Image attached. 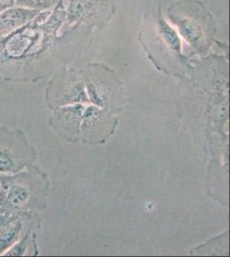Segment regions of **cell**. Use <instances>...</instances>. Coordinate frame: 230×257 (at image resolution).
Wrapping results in <instances>:
<instances>
[{
	"label": "cell",
	"instance_id": "5b68a950",
	"mask_svg": "<svg viewBox=\"0 0 230 257\" xmlns=\"http://www.w3.org/2000/svg\"><path fill=\"white\" fill-rule=\"evenodd\" d=\"M31 155L24 132L0 126V173L11 175L26 169Z\"/></svg>",
	"mask_w": 230,
	"mask_h": 257
},
{
	"label": "cell",
	"instance_id": "3957f363",
	"mask_svg": "<svg viewBox=\"0 0 230 257\" xmlns=\"http://www.w3.org/2000/svg\"><path fill=\"white\" fill-rule=\"evenodd\" d=\"M167 20L193 54L208 55L216 43V19L198 0H175L167 8Z\"/></svg>",
	"mask_w": 230,
	"mask_h": 257
},
{
	"label": "cell",
	"instance_id": "8fae6325",
	"mask_svg": "<svg viewBox=\"0 0 230 257\" xmlns=\"http://www.w3.org/2000/svg\"><path fill=\"white\" fill-rule=\"evenodd\" d=\"M67 1L68 0H62V2H63V4L66 3Z\"/></svg>",
	"mask_w": 230,
	"mask_h": 257
},
{
	"label": "cell",
	"instance_id": "8992f818",
	"mask_svg": "<svg viewBox=\"0 0 230 257\" xmlns=\"http://www.w3.org/2000/svg\"><path fill=\"white\" fill-rule=\"evenodd\" d=\"M30 171L3 177L0 181V208L10 214H20L29 208L32 198Z\"/></svg>",
	"mask_w": 230,
	"mask_h": 257
},
{
	"label": "cell",
	"instance_id": "ba28073f",
	"mask_svg": "<svg viewBox=\"0 0 230 257\" xmlns=\"http://www.w3.org/2000/svg\"><path fill=\"white\" fill-rule=\"evenodd\" d=\"M23 213L17 214L14 219L11 220L9 225L4 229L2 233H0V254H3L8 248L14 245L19 241L23 233Z\"/></svg>",
	"mask_w": 230,
	"mask_h": 257
},
{
	"label": "cell",
	"instance_id": "52a82bcc",
	"mask_svg": "<svg viewBox=\"0 0 230 257\" xmlns=\"http://www.w3.org/2000/svg\"><path fill=\"white\" fill-rule=\"evenodd\" d=\"M40 12L18 6L0 12V39L30 23Z\"/></svg>",
	"mask_w": 230,
	"mask_h": 257
},
{
	"label": "cell",
	"instance_id": "7a4b0ae2",
	"mask_svg": "<svg viewBox=\"0 0 230 257\" xmlns=\"http://www.w3.org/2000/svg\"><path fill=\"white\" fill-rule=\"evenodd\" d=\"M137 39L152 63L166 73H178L190 67L182 53V41L164 15L162 5L143 14Z\"/></svg>",
	"mask_w": 230,
	"mask_h": 257
},
{
	"label": "cell",
	"instance_id": "30bf717a",
	"mask_svg": "<svg viewBox=\"0 0 230 257\" xmlns=\"http://www.w3.org/2000/svg\"><path fill=\"white\" fill-rule=\"evenodd\" d=\"M16 5V0H0V12L12 8Z\"/></svg>",
	"mask_w": 230,
	"mask_h": 257
},
{
	"label": "cell",
	"instance_id": "6da1fadb",
	"mask_svg": "<svg viewBox=\"0 0 230 257\" xmlns=\"http://www.w3.org/2000/svg\"><path fill=\"white\" fill-rule=\"evenodd\" d=\"M66 12L62 0L52 11L41 12L29 24L0 39V76L9 81H35L46 76L51 62L91 47L92 29L62 27Z\"/></svg>",
	"mask_w": 230,
	"mask_h": 257
},
{
	"label": "cell",
	"instance_id": "277c9868",
	"mask_svg": "<svg viewBox=\"0 0 230 257\" xmlns=\"http://www.w3.org/2000/svg\"><path fill=\"white\" fill-rule=\"evenodd\" d=\"M66 21L64 29L86 26L103 30L116 13L115 0H68L64 4Z\"/></svg>",
	"mask_w": 230,
	"mask_h": 257
},
{
	"label": "cell",
	"instance_id": "9c48e42d",
	"mask_svg": "<svg viewBox=\"0 0 230 257\" xmlns=\"http://www.w3.org/2000/svg\"><path fill=\"white\" fill-rule=\"evenodd\" d=\"M60 0H16L15 6L38 12L54 9Z\"/></svg>",
	"mask_w": 230,
	"mask_h": 257
}]
</instances>
